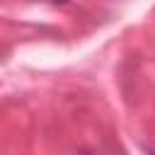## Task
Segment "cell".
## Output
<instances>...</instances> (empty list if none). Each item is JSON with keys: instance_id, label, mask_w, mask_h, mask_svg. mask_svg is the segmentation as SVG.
Instances as JSON below:
<instances>
[{"instance_id": "1", "label": "cell", "mask_w": 155, "mask_h": 155, "mask_svg": "<svg viewBox=\"0 0 155 155\" xmlns=\"http://www.w3.org/2000/svg\"><path fill=\"white\" fill-rule=\"evenodd\" d=\"M53 5H63V2H68V0H51Z\"/></svg>"}]
</instances>
